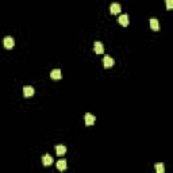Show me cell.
I'll return each mask as SVG.
<instances>
[{
    "mask_svg": "<svg viewBox=\"0 0 173 173\" xmlns=\"http://www.w3.org/2000/svg\"><path fill=\"white\" fill-rule=\"evenodd\" d=\"M103 64H104V68H106V69H110V68L114 66V58L110 56H106L103 58Z\"/></svg>",
    "mask_w": 173,
    "mask_h": 173,
    "instance_id": "1",
    "label": "cell"
},
{
    "mask_svg": "<svg viewBox=\"0 0 173 173\" xmlns=\"http://www.w3.org/2000/svg\"><path fill=\"white\" fill-rule=\"evenodd\" d=\"M3 43H4V47H6V49H12L14 45H15V41H14L12 37H6L4 41H3Z\"/></svg>",
    "mask_w": 173,
    "mask_h": 173,
    "instance_id": "2",
    "label": "cell"
},
{
    "mask_svg": "<svg viewBox=\"0 0 173 173\" xmlns=\"http://www.w3.org/2000/svg\"><path fill=\"white\" fill-rule=\"evenodd\" d=\"M93 50H95V53L96 54H103V52H104V46H103L102 42L96 41L93 43Z\"/></svg>",
    "mask_w": 173,
    "mask_h": 173,
    "instance_id": "3",
    "label": "cell"
},
{
    "mask_svg": "<svg viewBox=\"0 0 173 173\" xmlns=\"http://www.w3.org/2000/svg\"><path fill=\"white\" fill-rule=\"evenodd\" d=\"M84 119H85V124H87V126H92V124H95V119H96V118L88 112V114H85Z\"/></svg>",
    "mask_w": 173,
    "mask_h": 173,
    "instance_id": "4",
    "label": "cell"
},
{
    "mask_svg": "<svg viewBox=\"0 0 173 173\" xmlns=\"http://www.w3.org/2000/svg\"><path fill=\"white\" fill-rule=\"evenodd\" d=\"M34 88H32V87H30V85H26V87H24L23 88V95L26 97H31L32 95H34Z\"/></svg>",
    "mask_w": 173,
    "mask_h": 173,
    "instance_id": "5",
    "label": "cell"
},
{
    "mask_svg": "<svg viewBox=\"0 0 173 173\" xmlns=\"http://www.w3.org/2000/svg\"><path fill=\"white\" fill-rule=\"evenodd\" d=\"M42 164H43L45 166H50V165L53 164V158H52V155L45 154L43 157H42Z\"/></svg>",
    "mask_w": 173,
    "mask_h": 173,
    "instance_id": "6",
    "label": "cell"
},
{
    "mask_svg": "<svg viewBox=\"0 0 173 173\" xmlns=\"http://www.w3.org/2000/svg\"><path fill=\"white\" fill-rule=\"evenodd\" d=\"M120 10H122V7H120V4H118V3H112V4H111V7H110V11H111V14H112V15L119 14Z\"/></svg>",
    "mask_w": 173,
    "mask_h": 173,
    "instance_id": "7",
    "label": "cell"
},
{
    "mask_svg": "<svg viewBox=\"0 0 173 173\" xmlns=\"http://www.w3.org/2000/svg\"><path fill=\"white\" fill-rule=\"evenodd\" d=\"M50 77H52V79L53 80H60L61 79V71H60V69H53V71L50 72Z\"/></svg>",
    "mask_w": 173,
    "mask_h": 173,
    "instance_id": "8",
    "label": "cell"
},
{
    "mask_svg": "<svg viewBox=\"0 0 173 173\" xmlns=\"http://www.w3.org/2000/svg\"><path fill=\"white\" fill-rule=\"evenodd\" d=\"M150 27H152V30H154V31H158L160 30V23H158V21L155 18H152L150 19Z\"/></svg>",
    "mask_w": 173,
    "mask_h": 173,
    "instance_id": "9",
    "label": "cell"
},
{
    "mask_svg": "<svg viewBox=\"0 0 173 173\" xmlns=\"http://www.w3.org/2000/svg\"><path fill=\"white\" fill-rule=\"evenodd\" d=\"M118 22H119V24L126 27L127 24H129V16H127V15H120L119 18H118Z\"/></svg>",
    "mask_w": 173,
    "mask_h": 173,
    "instance_id": "10",
    "label": "cell"
},
{
    "mask_svg": "<svg viewBox=\"0 0 173 173\" xmlns=\"http://www.w3.org/2000/svg\"><path fill=\"white\" fill-rule=\"evenodd\" d=\"M66 166H68V165H66V161H65V160H60V161L57 162V169L61 170V172L66 169Z\"/></svg>",
    "mask_w": 173,
    "mask_h": 173,
    "instance_id": "11",
    "label": "cell"
},
{
    "mask_svg": "<svg viewBox=\"0 0 173 173\" xmlns=\"http://www.w3.org/2000/svg\"><path fill=\"white\" fill-rule=\"evenodd\" d=\"M56 152L58 155H64L65 153H66V147H65L64 145H58V146L56 147Z\"/></svg>",
    "mask_w": 173,
    "mask_h": 173,
    "instance_id": "12",
    "label": "cell"
},
{
    "mask_svg": "<svg viewBox=\"0 0 173 173\" xmlns=\"http://www.w3.org/2000/svg\"><path fill=\"white\" fill-rule=\"evenodd\" d=\"M155 170H157V173H164L165 172L164 164H157V165H155Z\"/></svg>",
    "mask_w": 173,
    "mask_h": 173,
    "instance_id": "13",
    "label": "cell"
},
{
    "mask_svg": "<svg viewBox=\"0 0 173 173\" xmlns=\"http://www.w3.org/2000/svg\"><path fill=\"white\" fill-rule=\"evenodd\" d=\"M166 8L168 10L173 8V0H166Z\"/></svg>",
    "mask_w": 173,
    "mask_h": 173,
    "instance_id": "14",
    "label": "cell"
}]
</instances>
